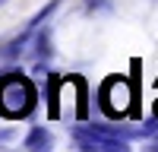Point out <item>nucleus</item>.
I'll return each mask as SVG.
<instances>
[{
	"label": "nucleus",
	"instance_id": "1",
	"mask_svg": "<svg viewBox=\"0 0 158 152\" xmlns=\"http://www.w3.org/2000/svg\"><path fill=\"white\" fill-rule=\"evenodd\" d=\"M32 105H35V92H32V86L25 79H19V76L0 79V114L22 117V114H29Z\"/></svg>",
	"mask_w": 158,
	"mask_h": 152
},
{
	"label": "nucleus",
	"instance_id": "2",
	"mask_svg": "<svg viewBox=\"0 0 158 152\" xmlns=\"http://www.w3.org/2000/svg\"><path fill=\"white\" fill-rule=\"evenodd\" d=\"M29 149L32 152H51V136L38 127V130H32V136H29Z\"/></svg>",
	"mask_w": 158,
	"mask_h": 152
}]
</instances>
